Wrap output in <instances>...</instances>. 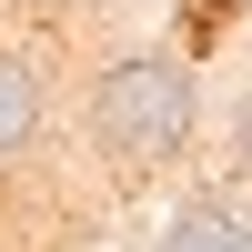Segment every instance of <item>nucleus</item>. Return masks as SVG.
I'll use <instances>...</instances> for the list:
<instances>
[{"instance_id": "7ed1b4c3", "label": "nucleus", "mask_w": 252, "mask_h": 252, "mask_svg": "<svg viewBox=\"0 0 252 252\" xmlns=\"http://www.w3.org/2000/svg\"><path fill=\"white\" fill-rule=\"evenodd\" d=\"M161 252H252V222H242V202L192 192L172 222H161Z\"/></svg>"}, {"instance_id": "20e7f679", "label": "nucleus", "mask_w": 252, "mask_h": 252, "mask_svg": "<svg viewBox=\"0 0 252 252\" xmlns=\"http://www.w3.org/2000/svg\"><path fill=\"white\" fill-rule=\"evenodd\" d=\"M242 161H252V101H242Z\"/></svg>"}, {"instance_id": "f257e3e1", "label": "nucleus", "mask_w": 252, "mask_h": 252, "mask_svg": "<svg viewBox=\"0 0 252 252\" xmlns=\"http://www.w3.org/2000/svg\"><path fill=\"white\" fill-rule=\"evenodd\" d=\"M81 131H91V152L121 161V172L182 161V141L202 131V81H192V61H172V51H121V61H101V71L81 81Z\"/></svg>"}, {"instance_id": "f03ea898", "label": "nucleus", "mask_w": 252, "mask_h": 252, "mask_svg": "<svg viewBox=\"0 0 252 252\" xmlns=\"http://www.w3.org/2000/svg\"><path fill=\"white\" fill-rule=\"evenodd\" d=\"M61 111V81H51V51H31V40L0 31V161H20L40 131H51Z\"/></svg>"}]
</instances>
